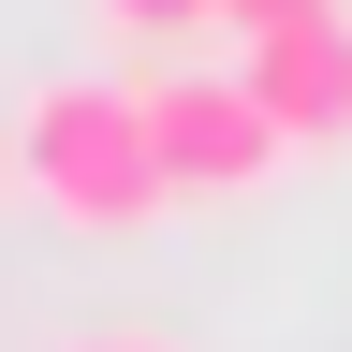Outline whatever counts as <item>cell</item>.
Returning a JSON list of instances; mask_svg holds the SVG:
<instances>
[{
  "label": "cell",
  "mask_w": 352,
  "mask_h": 352,
  "mask_svg": "<svg viewBox=\"0 0 352 352\" xmlns=\"http://www.w3.org/2000/svg\"><path fill=\"white\" fill-rule=\"evenodd\" d=\"M308 15H338V0H220V30L264 44V30H308Z\"/></svg>",
  "instance_id": "cell-5"
},
{
  "label": "cell",
  "mask_w": 352,
  "mask_h": 352,
  "mask_svg": "<svg viewBox=\"0 0 352 352\" xmlns=\"http://www.w3.org/2000/svg\"><path fill=\"white\" fill-rule=\"evenodd\" d=\"M147 132H162L176 206H235V191H264V176L294 162V132L264 118L250 74H147Z\"/></svg>",
  "instance_id": "cell-2"
},
{
  "label": "cell",
  "mask_w": 352,
  "mask_h": 352,
  "mask_svg": "<svg viewBox=\"0 0 352 352\" xmlns=\"http://www.w3.org/2000/svg\"><path fill=\"white\" fill-rule=\"evenodd\" d=\"M59 352H176V338H147V323H103V338H59Z\"/></svg>",
  "instance_id": "cell-6"
},
{
  "label": "cell",
  "mask_w": 352,
  "mask_h": 352,
  "mask_svg": "<svg viewBox=\"0 0 352 352\" xmlns=\"http://www.w3.org/2000/svg\"><path fill=\"white\" fill-rule=\"evenodd\" d=\"M103 30H220V0H88Z\"/></svg>",
  "instance_id": "cell-4"
},
{
  "label": "cell",
  "mask_w": 352,
  "mask_h": 352,
  "mask_svg": "<svg viewBox=\"0 0 352 352\" xmlns=\"http://www.w3.org/2000/svg\"><path fill=\"white\" fill-rule=\"evenodd\" d=\"M15 191L74 235H147L176 206L162 176V132H147V88H103V74H44L15 103Z\"/></svg>",
  "instance_id": "cell-1"
},
{
  "label": "cell",
  "mask_w": 352,
  "mask_h": 352,
  "mask_svg": "<svg viewBox=\"0 0 352 352\" xmlns=\"http://www.w3.org/2000/svg\"><path fill=\"white\" fill-rule=\"evenodd\" d=\"M235 74L264 88V118H279L294 147H352V0H338V15H308V30L235 44Z\"/></svg>",
  "instance_id": "cell-3"
}]
</instances>
